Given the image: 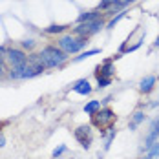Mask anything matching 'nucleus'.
Segmentation results:
<instances>
[{
  "instance_id": "6e6552de",
  "label": "nucleus",
  "mask_w": 159,
  "mask_h": 159,
  "mask_svg": "<svg viewBox=\"0 0 159 159\" xmlns=\"http://www.w3.org/2000/svg\"><path fill=\"white\" fill-rule=\"evenodd\" d=\"M37 73L30 68V64H24V66H18V68H13L9 77L11 79H28V77H35Z\"/></svg>"
},
{
  "instance_id": "20e7f679",
  "label": "nucleus",
  "mask_w": 159,
  "mask_h": 159,
  "mask_svg": "<svg viewBox=\"0 0 159 159\" xmlns=\"http://www.w3.org/2000/svg\"><path fill=\"white\" fill-rule=\"evenodd\" d=\"M101 30H102V20H95V22H82V24H79L73 30V33L79 35L80 39H88L90 35H95Z\"/></svg>"
},
{
  "instance_id": "39448f33",
  "label": "nucleus",
  "mask_w": 159,
  "mask_h": 159,
  "mask_svg": "<svg viewBox=\"0 0 159 159\" xmlns=\"http://www.w3.org/2000/svg\"><path fill=\"white\" fill-rule=\"evenodd\" d=\"M6 61L11 64L13 68H18V66H24V64H28V55H26L22 49L9 48L7 51H6Z\"/></svg>"
},
{
  "instance_id": "9b49d317",
  "label": "nucleus",
  "mask_w": 159,
  "mask_h": 159,
  "mask_svg": "<svg viewBox=\"0 0 159 159\" xmlns=\"http://www.w3.org/2000/svg\"><path fill=\"white\" fill-rule=\"evenodd\" d=\"M156 75H148V77H144L141 82H139V90L144 92V93H148V92H152V88L156 86Z\"/></svg>"
},
{
  "instance_id": "412c9836",
  "label": "nucleus",
  "mask_w": 159,
  "mask_h": 159,
  "mask_svg": "<svg viewBox=\"0 0 159 159\" xmlns=\"http://www.w3.org/2000/svg\"><path fill=\"white\" fill-rule=\"evenodd\" d=\"M62 152H66V144H61L59 148H55V150H53V157H59Z\"/></svg>"
},
{
  "instance_id": "b1692460",
  "label": "nucleus",
  "mask_w": 159,
  "mask_h": 159,
  "mask_svg": "<svg viewBox=\"0 0 159 159\" xmlns=\"http://www.w3.org/2000/svg\"><path fill=\"white\" fill-rule=\"evenodd\" d=\"M4 143H6V139H4V135H2V134H0V148H2V146H4Z\"/></svg>"
},
{
  "instance_id": "aec40b11",
  "label": "nucleus",
  "mask_w": 159,
  "mask_h": 159,
  "mask_svg": "<svg viewBox=\"0 0 159 159\" xmlns=\"http://www.w3.org/2000/svg\"><path fill=\"white\" fill-rule=\"evenodd\" d=\"M33 46H35V40H33V39H26V40L22 42V48H26V49H31Z\"/></svg>"
},
{
  "instance_id": "f3484780",
  "label": "nucleus",
  "mask_w": 159,
  "mask_h": 159,
  "mask_svg": "<svg viewBox=\"0 0 159 159\" xmlns=\"http://www.w3.org/2000/svg\"><path fill=\"white\" fill-rule=\"evenodd\" d=\"M101 49H90V51H86V53H82V55H79L75 61H84V59H88V57H92V55H97Z\"/></svg>"
},
{
  "instance_id": "1a4fd4ad",
  "label": "nucleus",
  "mask_w": 159,
  "mask_h": 159,
  "mask_svg": "<svg viewBox=\"0 0 159 159\" xmlns=\"http://www.w3.org/2000/svg\"><path fill=\"white\" fill-rule=\"evenodd\" d=\"M159 137V117L150 125V132H148V135H146V139H144V144H146V150L152 146V144L157 141Z\"/></svg>"
},
{
  "instance_id": "2eb2a0df",
  "label": "nucleus",
  "mask_w": 159,
  "mask_h": 159,
  "mask_svg": "<svg viewBox=\"0 0 159 159\" xmlns=\"http://www.w3.org/2000/svg\"><path fill=\"white\" fill-rule=\"evenodd\" d=\"M99 108H101V102H99V101H90V102L84 106V111H86L88 115H93Z\"/></svg>"
},
{
  "instance_id": "f257e3e1",
  "label": "nucleus",
  "mask_w": 159,
  "mask_h": 159,
  "mask_svg": "<svg viewBox=\"0 0 159 159\" xmlns=\"http://www.w3.org/2000/svg\"><path fill=\"white\" fill-rule=\"evenodd\" d=\"M39 55L42 59V62L46 64V68H57V66H62L68 61V53H64L57 46H46V48H42V51Z\"/></svg>"
},
{
  "instance_id": "f03ea898",
  "label": "nucleus",
  "mask_w": 159,
  "mask_h": 159,
  "mask_svg": "<svg viewBox=\"0 0 159 159\" xmlns=\"http://www.w3.org/2000/svg\"><path fill=\"white\" fill-rule=\"evenodd\" d=\"M115 119H117V115L113 113L111 108H102L101 111H95V113L92 115V125H93L97 130H101V134H104L106 130H111V128H113Z\"/></svg>"
},
{
  "instance_id": "423d86ee",
  "label": "nucleus",
  "mask_w": 159,
  "mask_h": 159,
  "mask_svg": "<svg viewBox=\"0 0 159 159\" xmlns=\"http://www.w3.org/2000/svg\"><path fill=\"white\" fill-rule=\"evenodd\" d=\"M75 139L79 141L82 148H90L92 146V130L90 126H79L75 130Z\"/></svg>"
},
{
  "instance_id": "f8f14e48",
  "label": "nucleus",
  "mask_w": 159,
  "mask_h": 159,
  "mask_svg": "<svg viewBox=\"0 0 159 159\" xmlns=\"http://www.w3.org/2000/svg\"><path fill=\"white\" fill-rule=\"evenodd\" d=\"M73 92H75V93H79V95H88V93L92 92L90 82H88L86 79L77 80V82H75V86H73Z\"/></svg>"
},
{
  "instance_id": "7ed1b4c3",
  "label": "nucleus",
  "mask_w": 159,
  "mask_h": 159,
  "mask_svg": "<svg viewBox=\"0 0 159 159\" xmlns=\"http://www.w3.org/2000/svg\"><path fill=\"white\" fill-rule=\"evenodd\" d=\"M86 46V39H75L71 35H64L59 39V48L62 49L64 53H77Z\"/></svg>"
},
{
  "instance_id": "dca6fc26",
  "label": "nucleus",
  "mask_w": 159,
  "mask_h": 159,
  "mask_svg": "<svg viewBox=\"0 0 159 159\" xmlns=\"http://www.w3.org/2000/svg\"><path fill=\"white\" fill-rule=\"evenodd\" d=\"M148 156L150 157H157L159 156V141H156V143L148 148Z\"/></svg>"
},
{
  "instance_id": "6ab92c4d",
  "label": "nucleus",
  "mask_w": 159,
  "mask_h": 159,
  "mask_svg": "<svg viewBox=\"0 0 159 159\" xmlns=\"http://www.w3.org/2000/svg\"><path fill=\"white\" fill-rule=\"evenodd\" d=\"M123 16H125V13H119V15L115 16V18H111L110 22H108V28H113V26H115V24H117V22H119Z\"/></svg>"
},
{
  "instance_id": "0eeeda50",
  "label": "nucleus",
  "mask_w": 159,
  "mask_h": 159,
  "mask_svg": "<svg viewBox=\"0 0 159 159\" xmlns=\"http://www.w3.org/2000/svg\"><path fill=\"white\" fill-rule=\"evenodd\" d=\"M135 0H102L99 4V9H108V11H117L128 4H134Z\"/></svg>"
},
{
  "instance_id": "9d476101",
  "label": "nucleus",
  "mask_w": 159,
  "mask_h": 159,
  "mask_svg": "<svg viewBox=\"0 0 159 159\" xmlns=\"http://www.w3.org/2000/svg\"><path fill=\"white\" fill-rule=\"evenodd\" d=\"M97 79H111L113 77V66H111V61H106L102 66L97 68Z\"/></svg>"
},
{
  "instance_id": "4be33fe9",
  "label": "nucleus",
  "mask_w": 159,
  "mask_h": 159,
  "mask_svg": "<svg viewBox=\"0 0 159 159\" xmlns=\"http://www.w3.org/2000/svg\"><path fill=\"white\" fill-rule=\"evenodd\" d=\"M97 82H99V88H106L111 82V79H97Z\"/></svg>"
},
{
  "instance_id": "4468645a",
  "label": "nucleus",
  "mask_w": 159,
  "mask_h": 159,
  "mask_svg": "<svg viewBox=\"0 0 159 159\" xmlns=\"http://www.w3.org/2000/svg\"><path fill=\"white\" fill-rule=\"evenodd\" d=\"M143 121H144V111L137 110L134 115H132V121H130V130H135V128L139 126Z\"/></svg>"
},
{
  "instance_id": "5701e85b",
  "label": "nucleus",
  "mask_w": 159,
  "mask_h": 159,
  "mask_svg": "<svg viewBox=\"0 0 159 159\" xmlns=\"http://www.w3.org/2000/svg\"><path fill=\"white\" fill-rule=\"evenodd\" d=\"M4 59H6V57H2V55H0V75L4 73Z\"/></svg>"
},
{
  "instance_id": "a878e982",
  "label": "nucleus",
  "mask_w": 159,
  "mask_h": 159,
  "mask_svg": "<svg viewBox=\"0 0 159 159\" xmlns=\"http://www.w3.org/2000/svg\"><path fill=\"white\" fill-rule=\"evenodd\" d=\"M143 159H152V157H150V156H144V157Z\"/></svg>"
},
{
  "instance_id": "393cba45",
  "label": "nucleus",
  "mask_w": 159,
  "mask_h": 159,
  "mask_svg": "<svg viewBox=\"0 0 159 159\" xmlns=\"http://www.w3.org/2000/svg\"><path fill=\"white\" fill-rule=\"evenodd\" d=\"M156 46H159V37H157V40H156Z\"/></svg>"
},
{
  "instance_id": "ddd939ff",
  "label": "nucleus",
  "mask_w": 159,
  "mask_h": 159,
  "mask_svg": "<svg viewBox=\"0 0 159 159\" xmlns=\"http://www.w3.org/2000/svg\"><path fill=\"white\" fill-rule=\"evenodd\" d=\"M95 20H102L97 11H88V13H82L79 16V24H82V22H95Z\"/></svg>"
},
{
  "instance_id": "a211bd4d",
  "label": "nucleus",
  "mask_w": 159,
  "mask_h": 159,
  "mask_svg": "<svg viewBox=\"0 0 159 159\" xmlns=\"http://www.w3.org/2000/svg\"><path fill=\"white\" fill-rule=\"evenodd\" d=\"M66 30V26H49L46 31L48 33H61V31H64Z\"/></svg>"
}]
</instances>
